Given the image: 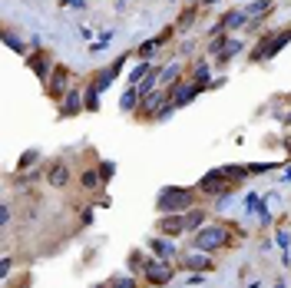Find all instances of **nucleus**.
Wrapping results in <instances>:
<instances>
[{"mask_svg": "<svg viewBox=\"0 0 291 288\" xmlns=\"http://www.w3.org/2000/svg\"><path fill=\"white\" fill-rule=\"evenodd\" d=\"M176 73H179V63H169V66L162 70V83H172V80H176Z\"/></svg>", "mask_w": 291, "mask_h": 288, "instance_id": "16", "label": "nucleus"}, {"mask_svg": "<svg viewBox=\"0 0 291 288\" xmlns=\"http://www.w3.org/2000/svg\"><path fill=\"white\" fill-rule=\"evenodd\" d=\"M96 182H99V176H96V173H86V176H83V189H96Z\"/></svg>", "mask_w": 291, "mask_h": 288, "instance_id": "21", "label": "nucleus"}, {"mask_svg": "<svg viewBox=\"0 0 291 288\" xmlns=\"http://www.w3.org/2000/svg\"><path fill=\"white\" fill-rule=\"evenodd\" d=\"M189 199H192V195L185 189H172V186H169V189L159 192V202H156V206H159V212H182L189 206Z\"/></svg>", "mask_w": 291, "mask_h": 288, "instance_id": "2", "label": "nucleus"}, {"mask_svg": "<svg viewBox=\"0 0 291 288\" xmlns=\"http://www.w3.org/2000/svg\"><path fill=\"white\" fill-rule=\"evenodd\" d=\"M159 47V40H146L143 47H139V57H152V50Z\"/></svg>", "mask_w": 291, "mask_h": 288, "instance_id": "19", "label": "nucleus"}, {"mask_svg": "<svg viewBox=\"0 0 291 288\" xmlns=\"http://www.w3.org/2000/svg\"><path fill=\"white\" fill-rule=\"evenodd\" d=\"M278 245H281L285 252H288V245H291V239H288V232H285V229L278 232Z\"/></svg>", "mask_w": 291, "mask_h": 288, "instance_id": "23", "label": "nucleus"}, {"mask_svg": "<svg viewBox=\"0 0 291 288\" xmlns=\"http://www.w3.org/2000/svg\"><path fill=\"white\" fill-rule=\"evenodd\" d=\"M202 222H205V212H199V209H192L185 215V229H199Z\"/></svg>", "mask_w": 291, "mask_h": 288, "instance_id": "11", "label": "nucleus"}, {"mask_svg": "<svg viewBox=\"0 0 291 288\" xmlns=\"http://www.w3.org/2000/svg\"><path fill=\"white\" fill-rule=\"evenodd\" d=\"M93 288H113V285H93Z\"/></svg>", "mask_w": 291, "mask_h": 288, "instance_id": "27", "label": "nucleus"}, {"mask_svg": "<svg viewBox=\"0 0 291 288\" xmlns=\"http://www.w3.org/2000/svg\"><path fill=\"white\" fill-rule=\"evenodd\" d=\"M80 113V93H70L66 96V106H63V116H73Z\"/></svg>", "mask_w": 291, "mask_h": 288, "instance_id": "12", "label": "nucleus"}, {"mask_svg": "<svg viewBox=\"0 0 291 288\" xmlns=\"http://www.w3.org/2000/svg\"><path fill=\"white\" fill-rule=\"evenodd\" d=\"M159 229H162L165 235H176V232L185 229V219H182V215H165L162 222H159Z\"/></svg>", "mask_w": 291, "mask_h": 288, "instance_id": "7", "label": "nucleus"}, {"mask_svg": "<svg viewBox=\"0 0 291 288\" xmlns=\"http://www.w3.org/2000/svg\"><path fill=\"white\" fill-rule=\"evenodd\" d=\"M33 70H36V73H40V77H47V63H43V60H40V57H33Z\"/></svg>", "mask_w": 291, "mask_h": 288, "instance_id": "24", "label": "nucleus"}, {"mask_svg": "<svg viewBox=\"0 0 291 288\" xmlns=\"http://www.w3.org/2000/svg\"><path fill=\"white\" fill-rule=\"evenodd\" d=\"M146 275H149L152 285H165V282L172 278V269H169L165 262H149V265H146Z\"/></svg>", "mask_w": 291, "mask_h": 288, "instance_id": "4", "label": "nucleus"}, {"mask_svg": "<svg viewBox=\"0 0 291 288\" xmlns=\"http://www.w3.org/2000/svg\"><path fill=\"white\" fill-rule=\"evenodd\" d=\"M113 169H116V166H113V162H106V166L99 169V173H103V179H109V176H113Z\"/></svg>", "mask_w": 291, "mask_h": 288, "instance_id": "26", "label": "nucleus"}, {"mask_svg": "<svg viewBox=\"0 0 291 288\" xmlns=\"http://www.w3.org/2000/svg\"><path fill=\"white\" fill-rule=\"evenodd\" d=\"M146 73H149V63H139V66L132 70V83H136V80H143Z\"/></svg>", "mask_w": 291, "mask_h": 288, "instance_id": "22", "label": "nucleus"}, {"mask_svg": "<svg viewBox=\"0 0 291 288\" xmlns=\"http://www.w3.org/2000/svg\"><path fill=\"white\" fill-rule=\"evenodd\" d=\"M245 20H248V14H225V17H222V23H218V30H235V27H242V23H245Z\"/></svg>", "mask_w": 291, "mask_h": 288, "instance_id": "9", "label": "nucleus"}, {"mask_svg": "<svg viewBox=\"0 0 291 288\" xmlns=\"http://www.w3.org/2000/svg\"><path fill=\"white\" fill-rule=\"evenodd\" d=\"M136 99H139V93H136V90H126V93H123V103H119V106H123V110H132V106H136Z\"/></svg>", "mask_w": 291, "mask_h": 288, "instance_id": "13", "label": "nucleus"}, {"mask_svg": "<svg viewBox=\"0 0 291 288\" xmlns=\"http://www.w3.org/2000/svg\"><path fill=\"white\" fill-rule=\"evenodd\" d=\"M159 103H162V96H149V99H146V106H149V110H156Z\"/></svg>", "mask_w": 291, "mask_h": 288, "instance_id": "25", "label": "nucleus"}, {"mask_svg": "<svg viewBox=\"0 0 291 288\" xmlns=\"http://www.w3.org/2000/svg\"><path fill=\"white\" fill-rule=\"evenodd\" d=\"M109 285H113V288H136V282H132V278H126V275H116Z\"/></svg>", "mask_w": 291, "mask_h": 288, "instance_id": "15", "label": "nucleus"}, {"mask_svg": "<svg viewBox=\"0 0 291 288\" xmlns=\"http://www.w3.org/2000/svg\"><path fill=\"white\" fill-rule=\"evenodd\" d=\"M291 40V30H281V33H275V37H268V40H261L258 47H255V60H268V57H275L285 43Z\"/></svg>", "mask_w": 291, "mask_h": 288, "instance_id": "3", "label": "nucleus"}, {"mask_svg": "<svg viewBox=\"0 0 291 288\" xmlns=\"http://www.w3.org/2000/svg\"><path fill=\"white\" fill-rule=\"evenodd\" d=\"M202 192H212V195H218V192H225V169H218V173H209L205 179L199 182Z\"/></svg>", "mask_w": 291, "mask_h": 288, "instance_id": "5", "label": "nucleus"}, {"mask_svg": "<svg viewBox=\"0 0 291 288\" xmlns=\"http://www.w3.org/2000/svg\"><path fill=\"white\" fill-rule=\"evenodd\" d=\"M63 86H66V70H56V73H53V83H50V93L60 96V93H63Z\"/></svg>", "mask_w": 291, "mask_h": 288, "instance_id": "10", "label": "nucleus"}, {"mask_svg": "<svg viewBox=\"0 0 291 288\" xmlns=\"http://www.w3.org/2000/svg\"><path fill=\"white\" fill-rule=\"evenodd\" d=\"M66 182H70V169H66V166H53V169H50V186L63 189Z\"/></svg>", "mask_w": 291, "mask_h": 288, "instance_id": "8", "label": "nucleus"}, {"mask_svg": "<svg viewBox=\"0 0 291 288\" xmlns=\"http://www.w3.org/2000/svg\"><path fill=\"white\" fill-rule=\"evenodd\" d=\"M96 103H99V90H96V86H93L90 93H86V110H99V106H96Z\"/></svg>", "mask_w": 291, "mask_h": 288, "instance_id": "17", "label": "nucleus"}, {"mask_svg": "<svg viewBox=\"0 0 291 288\" xmlns=\"http://www.w3.org/2000/svg\"><path fill=\"white\" fill-rule=\"evenodd\" d=\"M36 159H40V153H36V149H30V153H23V156H20V169H27V166H33Z\"/></svg>", "mask_w": 291, "mask_h": 288, "instance_id": "14", "label": "nucleus"}, {"mask_svg": "<svg viewBox=\"0 0 291 288\" xmlns=\"http://www.w3.org/2000/svg\"><path fill=\"white\" fill-rule=\"evenodd\" d=\"M265 10H268V0H258V3H252L245 14H248V17H255V14H265Z\"/></svg>", "mask_w": 291, "mask_h": 288, "instance_id": "18", "label": "nucleus"}, {"mask_svg": "<svg viewBox=\"0 0 291 288\" xmlns=\"http://www.w3.org/2000/svg\"><path fill=\"white\" fill-rule=\"evenodd\" d=\"M182 265L192 269V272H209V269H212V255H205V252H199V255H185Z\"/></svg>", "mask_w": 291, "mask_h": 288, "instance_id": "6", "label": "nucleus"}, {"mask_svg": "<svg viewBox=\"0 0 291 288\" xmlns=\"http://www.w3.org/2000/svg\"><path fill=\"white\" fill-rule=\"evenodd\" d=\"M152 252H159V255H172V245H165L159 239H152Z\"/></svg>", "mask_w": 291, "mask_h": 288, "instance_id": "20", "label": "nucleus"}, {"mask_svg": "<svg viewBox=\"0 0 291 288\" xmlns=\"http://www.w3.org/2000/svg\"><path fill=\"white\" fill-rule=\"evenodd\" d=\"M222 245H228V232L222 229V225H205V229H199V235H195V249L199 252H215Z\"/></svg>", "mask_w": 291, "mask_h": 288, "instance_id": "1", "label": "nucleus"}]
</instances>
